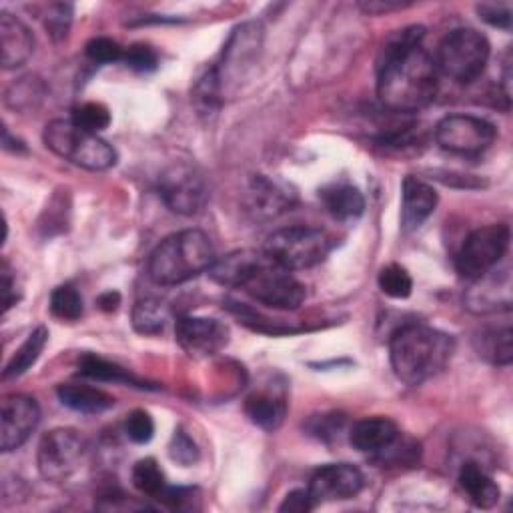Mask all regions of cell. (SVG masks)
<instances>
[{"instance_id": "obj_1", "label": "cell", "mask_w": 513, "mask_h": 513, "mask_svg": "<svg viewBox=\"0 0 513 513\" xmlns=\"http://www.w3.org/2000/svg\"><path fill=\"white\" fill-rule=\"evenodd\" d=\"M423 27L393 33L377 61V95L393 113H417L437 95V65L421 47Z\"/></svg>"}, {"instance_id": "obj_2", "label": "cell", "mask_w": 513, "mask_h": 513, "mask_svg": "<svg viewBox=\"0 0 513 513\" xmlns=\"http://www.w3.org/2000/svg\"><path fill=\"white\" fill-rule=\"evenodd\" d=\"M453 351L451 335L421 323L403 325L389 341L393 373L407 385H421L439 375L449 365Z\"/></svg>"}, {"instance_id": "obj_3", "label": "cell", "mask_w": 513, "mask_h": 513, "mask_svg": "<svg viewBox=\"0 0 513 513\" xmlns=\"http://www.w3.org/2000/svg\"><path fill=\"white\" fill-rule=\"evenodd\" d=\"M215 263L211 239L199 229H185L167 237L151 253L149 277L153 283L173 287L209 271Z\"/></svg>"}, {"instance_id": "obj_4", "label": "cell", "mask_w": 513, "mask_h": 513, "mask_svg": "<svg viewBox=\"0 0 513 513\" xmlns=\"http://www.w3.org/2000/svg\"><path fill=\"white\" fill-rule=\"evenodd\" d=\"M45 145L61 159L89 171H107L117 165V151L99 135L75 125L73 119L49 123L45 129Z\"/></svg>"}, {"instance_id": "obj_5", "label": "cell", "mask_w": 513, "mask_h": 513, "mask_svg": "<svg viewBox=\"0 0 513 513\" xmlns=\"http://www.w3.org/2000/svg\"><path fill=\"white\" fill-rule=\"evenodd\" d=\"M331 247V237L321 229L287 227L275 231L267 239L263 253L287 271H301L323 263L331 253Z\"/></svg>"}, {"instance_id": "obj_6", "label": "cell", "mask_w": 513, "mask_h": 513, "mask_svg": "<svg viewBox=\"0 0 513 513\" xmlns=\"http://www.w3.org/2000/svg\"><path fill=\"white\" fill-rule=\"evenodd\" d=\"M489 61L487 39L473 29H457L449 33L437 51V71L455 83L469 85L477 81Z\"/></svg>"}, {"instance_id": "obj_7", "label": "cell", "mask_w": 513, "mask_h": 513, "mask_svg": "<svg viewBox=\"0 0 513 513\" xmlns=\"http://www.w3.org/2000/svg\"><path fill=\"white\" fill-rule=\"evenodd\" d=\"M241 289H245L255 301L273 307V309H285L293 311L299 309L305 301V285L299 283L291 271L275 265L267 255L263 253L259 263L253 267V271L243 281Z\"/></svg>"}, {"instance_id": "obj_8", "label": "cell", "mask_w": 513, "mask_h": 513, "mask_svg": "<svg viewBox=\"0 0 513 513\" xmlns=\"http://www.w3.org/2000/svg\"><path fill=\"white\" fill-rule=\"evenodd\" d=\"M509 249V227L507 225H487L475 229L463 243L461 251L457 253L455 267L457 273L467 279L475 281L481 275L489 273L499 265Z\"/></svg>"}, {"instance_id": "obj_9", "label": "cell", "mask_w": 513, "mask_h": 513, "mask_svg": "<svg viewBox=\"0 0 513 513\" xmlns=\"http://www.w3.org/2000/svg\"><path fill=\"white\" fill-rule=\"evenodd\" d=\"M159 195L179 215H197L209 201V187L203 173L189 163H175L159 177Z\"/></svg>"}, {"instance_id": "obj_10", "label": "cell", "mask_w": 513, "mask_h": 513, "mask_svg": "<svg viewBox=\"0 0 513 513\" xmlns=\"http://www.w3.org/2000/svg\"><path fill=\"white\" fill-rule=\"evenodd\" d=\"M85 449V439L77 429L59 427L49 431L39 445L41 475L53 483L69 479L79 469Z\"/></svg>"}, {"instance_id": "obj_11", "label": "cell", "mask_w": 513, "mask_h": 513, "mask_svg": "<svg viewBox=\"0 0 513 513\" xmlns=\"http://www.w3.org/2000/svg\"><path fill=\"white\" fill-rule=\"evenodd\" d=\"M435 141L455 155H479L495 141V127L471 115H451L437 123Z\"/></svg>"}, {"instance_id": "obj_12", "label": "cell", "mask_w": 513, "mask_h": 513, "mask_svg": "<svg viewBox=\"0 0 513 513\" xmlns=\"http://www.w3.org/2000/svg\"><path fill=\"white\" fill-rule=\"evenodd\" d=\"M41 421V407L29 395H7L0 407V449L11 453L27 443Z\"/></svg>"}, {"instance_id": "obj_13", "label": "cell", "mask_w": 513, "mask_h": 513, "mask_svg": "<svg viewBox=\"0 0 513 513\" xmlns=\"http://www.w3.org/2000/svg\"><path fill=\"white\" fill-rule=\"evenodd\" d=\"M175 335L181 349L195 359L217 355L229 343L227 325L211 317H181Z\"/></svg>"}, {"instance_id": "obj_14", "label": "cell", "mask_w": 513, "mask_h": 513, "mask_svg": "<svg viewBox=\"0 0 513 513\" xmlns=\"http://www.w3.org/2000/svg\"><path fill=\"white\" fill-rule=\"evenodd\" d=\"M363 473L349 463H331L317 469L309 481V495L315 503L343 501L355 497L363 489Z\"/></svg>"}, {"instance_id": "obj_15", "label": "cell", "mask_w": 513, "mask_h": 513, "mask_svg": "<svg viewBox=\"0 0 513 513\" xmlns=\"http://www.w3.org/2000/svg\"><path fill=\"white\" fill-rule=\"evenodd\" d=\"M297 201L295 191L283 181L255 177L247 189V209L257 219H275L289 211Z\"/></svg>"}, {"instance_id": "obj_16", "label": "cell", "mask_w": 513, "mask_h": 513, "mask_svg": "<svg viewBox=\"0 0 513 513\" xmlns=\"http://www.w3.org/2000/svg\"><path fill=\"white\" fill-rule=\"evenodd\" d=\"M465 307L473 313H495L499 309H511V279L509 271L497 275L495 269L471 281L465 295Z\"/></svg>"}, {"instance_id": "obj_17", "label": "cell", "mask_w": 513, "mask_h": 513, "mask_svg": "<svg viewBox=\"0 0 513 513\" xmlns=\"http://www.w3.org/2000/svg\"><path fill=\"white\" fill-rule=\"evenodd\" d=\"M35 53V37L31 29L15 15L0 13V63L5 69L25 65Z\"/></svg>"}, {"instance_id": "obj_18", "label": "cell", "mask_w": 513, "mask_h": 513, "mask_svg": "<svg viewBox=\"0 0 513 513\" xmlns=\"http://www.w3.org/2000/svg\"><path fill=\"white\" fill-rule=\"evenodd\" d=\"M437 193L419 177H405L401 189V227L405 233L417 231L435 211Z\"/></svg>"}, {"instance_id": "obj_19", "label": "cell", "mask_w": 513, "mask_h": 513, "mask_svg": "<svg viewBox=\"0 0 513 513\" xmlns=\"http://www.w3.org/2000/svg\"><path fill=\"white\" fill-rule=\"evenodd\" d=\"M397 435L399 429L389 417H367L353 425L349 441L357 451L377 455L385 447H389L397 439Z\"/></svg>"}, {"instance_id": "obj_20", "label": "cell", "mask_w": 513, "mask_h": 513, "mask_svg": "<svg viewBox=\"0 0 513 513\" xmlns=\"http://www.w3.org/2000/svg\"><path fill=\"white\" fill-rule=\"evenodd\" d=\"M457 481L475 507L489 509L499 501V495H501L499 485L477 461H465L459 469Z\"/></svg>"}, {"instance_id": "obj_21", "label": "cell", "mask_w": 513, "mask_h": 513, "mask_svg": "<svg viewBox=\"0 0 513 513\" xmlns=\"http://www.w3.org/2000/svg\"><path fill=\"white\" fill-rule=\"evenodd\" d=\"M321 199H323L327 211L331 213V217H335L339 221L357 219L365 211V199H363L361 191L347 183H335V185L323 189Z\"/></svg>"}, {"instance_id": "obj_22", "label": "cell", "mask_w": 513, "mask_h": 513, "mask_svg": "<svg viewBox=\"0 0 513 513\" xmlns=\"http://www.w3.org/2000/svg\"><path fill=\"white\" fill-rule=\"evenodd\" d=\"M63 405L81 413H103L115 405V397L91 385H61L57 391Z\"/></svg>"}, {"instance_id": "obj_23", "label": "cell", "mask_w": 513, "mask_h": 513, "mask_svg": "<svg viewBox=\"0 0 513 513\" xmlns=\"http://www.w3.org/2000/svg\"><path fill=\"white\" fill-rule=\"evenodd\" d=\"M263 251H237L227 255L225 259L213 263V267L209 269L211 277L225 285V287H241L243 281L247 279V275L253 271V267L259 263Z\"/></svg>"}, {"instance_id": "obj_24", "label": "cell", "mask_w": 513, "mask_h": 513, "mask_svg": "<svg viewBox=\"0 0 513 513\" xmlns=\"http://www.w3.org/2000/svg\"><path fill=\"white\" fill-rule=\"evenodd\" d=\"M513 333L509 325L485 327L475 337V349L479 357L491 361L493 365H509L513 359Z\"/></svg>"}, {"instance_id": "obj_25", "label": "cell", "mask_w": 513, "mask_h": 513, "mask_svg": "<svg viewBox=\"0 0 513 513\" xmlns=\"http://www.w3.org/2000/svg\"><path fill=\"white\" fill-rule=\"evenodd\" d=\"M245 413L261 429L275 431L281 427L287 407H285V401L277 399L271 393H253L245 401Z\"/></svg>"}, {"instance_id": "obj_26", "label": "cell", "mask_w": 513, "mask_h": 513, "mask_svg": "<svg viewBox=\"0 0 513 513\" xmlns=\"http://www.w3.org/2000/svg\"><path fill=\"white\" fill-rule=\"evenodd\" d=\"M49 341V331L47 327H37L29 337L27 341L15 351V355L11 357V361L7 363L5 371H3V377L5 379H11V377H19L23 373H27L41 357L45 345Z\"/></svg>"}, {"instance_id": "obj_27", "label": "cell", "mask_w": 513, "mask_h": 513, "mask_svg": "<svg viewBox=\"0 0 513 513\" xmlns=\"http://www.w3.org/2000/svg\"><path fill=\"white\" fill-rule=\"evenodd\" d=\"M79 369H81V375L89 377V379H95V381H113V383H133V385H141V381L137 377H133L127 369L103 359V357H97V355H83L81 363H79Z\"/></svg>"}, {"instance_id": "obj_28", "label": "cell", "mask_w": 513, "mask_h": 513, "mask_svg": "<svg viewBox=\"0 0 513 513\" xmlns=\"http://www.w3.org/2000/svg\"><path fill=\"white\" fill-rule=\"evenodd\" d=\"M169 321L167 307L155 299L139 301L133 309V325L141 335H157Z\"/></svg>"}, {"instance_id": "obj_29", "label": "cell", "mask_w": 513, "mask_h": 513, "mask_svg": "<svg viewBox=\"0 0 513 513\" xmlns=\"http://www.w3.org/2000/svg\"><path fill=\"white\" fill-rule=\"evenodd\" d=\"M131 477H133V485L137 487V491H141L143 495H149V497H159L167 487L165 473L153 457L139 459L133 467Z\"/></svg>"}, {"instance_id": "obj_30", "label": "cell", "mask_w": 513, "mask_h": 513, "mask_svg": "<svg viewBox=\"0 0 513 513\" xmlns=\"http://www.w3.org/2000/svg\"><path fill=\"white\" fill-rule=\"evenodd\" d=\"M83 297L73 285H61L51 295V313L61 321H77L83 317Z\"/></svg>"}, {"instance_id": "obj_31", "label": "cell", "mask_w": 513, "mask_h": 513, "mask_svg": "<svg viewBox=\"0 0 513 513\" xmlns=\"http://www.w3.org/2000/svg\"><path fill=\"white\" fill-rule=\"evenodd\" d=\"M379 289L391 299H407L413 291V279L401 265H387L379 273Z\"/></svg>"}, {"instance_id": "obj_32", "label": "cell", "mask_w": 513, "mask_h": 513, "mask_svg": "<svg viewBox=\"0 0 513 513\" xmlns=\"http://www.w3.org/2000/svg\"><path fill=\"white\" fill-rule=\"evenodd\" d=\"M73 123L89 133L99 135L111 125V113L101 103H85L73 111Z\"/></svg>"}, {"instance_id": "obj_33", "label": "cell", "mask_w": 513, "mask_h": 513, "mask_svg": "<svg viewBox=\"0 0 513 513\" xmlns=\"http://www.w3.org/2000/svg\"><path fill=\"white\" fill-rule=\"evenodd\" d=\"M87 57L97 63V65H107V63H117V61H123L125 59V49L113 41V39H107V37H97L93 39L87 49H85Z\"/></svg>"}, {"instance_id": "obj_34", "label": "cell", "mask_w": 513, "mask_h": 513, "mask_svg": "<svg viewBox=\"0 0 513 513\" xmlns=\"http://www.w3.org/2000/svg\"><path fill=\"white\" fill-rule=\"evenodd\" d=\"M125 433L127 437L133 441V443H149L155 435V421L153 417L143 411V409H137L133 413L127 415V421H125Z\"/></svg>"}, {"instance_id": "obj_35", "label": "cell", "mask_w": 513, "mask_h": 513, "mask_svg": "<svg viewBox=\"0 0 513 513\" xmlns=\"http://www.w3.org/2000/svg\"><path fill=\"white\" fill-rule=\"evenodd\" d=\"M71 21H73V7L59 3V5H51L49 7L47 19H45V27H47V31H49V35L53 39L61 41V39L67 37Z\"/></svg>"}, {"instance_id": "obj_36", "label": "cell", "mask_w": 513, "mask_h": 513, "mask_svg": "<svg viewBox=\"0 0 513 513\" xmlns=\"http://www.w3.org/2000/svg\"><path fill=\"white\" fill-rule=\"evenodd\" d=\"M169 455L173 461L189 467L199 459V449H197L195 441L183 429H177L171 439V445H169Z\"/></svg>"}, {"instance_id": "obj_37", "label": "cell", "mask_w": 513, "mask_h": 513, "mask_svg": "<svg viewBox=\"0 0 513 513\" xmlns=\"http://www.w3.org/2000/svg\"><path fill=\"white\" fill-rule=\"evenodd\" d=\"M127 67H131L137 73H153L159 65V57L155 53V49H151L149 45H133L125 51V59Z\"/></svg>"}, {"instance_id": "obj_38", "label": "cell", "mask_w": 513, "mask_h": 513, "mask_svg": "<svg viewBox=\"0 0 513 513\" xmlns=\"http://www.w3.org/2000/svg\"><path fill=\"white\" fill-rule=\"evenodd\" d=\"M35 87H39L37 79L29 77V79H21L19 83H15L9 91H7V103L13 109H29L35 105L37 99H41V95L35 91Z\"/></svg>"}, {"instance_id": "obj_39", "label": "cell", "mask_w": 513, "mask_h": 513, "mask_svg": "<svg viewBox=\"0 0 513 513\" xmlns=\"http://www.w3.org/2000/svg\"><path fill=\"white\" fill-rule=\"evenodd\" d=\"M161 499L167 507L177 509V511H187L195 509V499H197V489H185V487H165V491L157 497Z\"/></svg>"}, {"instance_id": "obj_40", "label": "cell", "mask_w": 513, "mask_h": 513, "mask_svg": "<svg viewBox=\"0 0 513 513\" xmlns=\"http://www.w3.org/2000/svg\"><path fill=\"white\" fill-rule=\"evenodd\" d=\"M477 15L481 21H485L491 27H497V29L511 27V9L507 5H495V3L477 5Z\"/></svg>"}, {"instance_id": "obj_41", "label": "cell", "mask_w": 513, "mask_h": 513, "mask_svg": "<svg viewBox=\"0 0 513 513\" xmlns=\"http://www.w3.org/2000/svg\"><path fill=\"white\" fill-rule=\"evenodd\" d=\"M279 509L281 511H291V513H307V511L315 509V503H313L307 489H295L285 497V501L281 503Z\"/></svg>"}, {"instance_id": "obj_42", "label": "cell", "mask_w": 513, "mask_h": 513, "mask_svg": "<svg viewBox=\"0 0 513 513\" xmlns=\"http://www.w3.org/2000/svg\"><path fill=\"white\" fill-rule=\"evenodd\" d=\"M0 279H3V303H5V313L19 301V295L15 293L17 283L13 277V271L9 269V263H3V273H0Z\"/></svg>"}, {"instance_id": "obj_43", "label": "cell", "mask_w": 513, "mask_h": 513, "mask_svg": "<svg viewBox=\"0 0 513 513\" xmlns=\"http://www.w3.org/2000/svg\"><path fill=\"white\" fill-rule=\"evenodd\" d=\"M365 13H371V15H381V13H387V11H395V9H403L405 5L403 3H391V0H373V3H361L359 5Z\"/></svg>"}, {"instance_id": "obj_44", "label": "cell", "mask_w": 513, "mask_h": 513, "mask_svg": "<svg viewBox=\"0 0 513 513\" xmlns=\"http://www.w3.org/2000/svg\"><path fill=\"white\" fill-rule=\"evenodd\" d=\"M119 303H121V297H119V293H113V291L99 297V307L103 311H115L119 307Z\"/></svg>"}]
</instances>
